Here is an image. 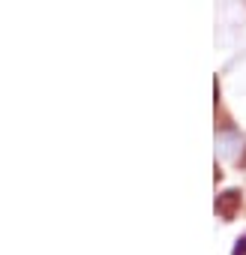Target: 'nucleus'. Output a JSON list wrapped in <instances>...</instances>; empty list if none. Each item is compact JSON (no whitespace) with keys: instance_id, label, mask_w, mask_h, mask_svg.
<instances>
[{"instance_id":"nucleus-2","label":"nucleus","mask_w":246,"mask_h":255,"mask_svg":"<svg viewBox=\"0 0 246 255\" xmlns=\"http://www.w3.org/2000/svg\"><path fill=\"white\" fill-rule=\"evenodd\" d=\"M234 255H246V237H240V240H237V246H234Z\"/></svg>"},{"instance_id":"nucleus-1","label":"nucleus","mask_w":246,"mask_h":255,"mask_svg":"<svg viewBox=\"0 0 246 255\" xmlns=\"http://www.w3.org/2000/svg\"><path fill=\"white\" fill-rule=\"evenodd\" d=\"M237 204H240V192H237V189H228V192H222V195L216 198V213L225 216V219H231L234 210H237Z\"/></svg>"}]
</instances>
